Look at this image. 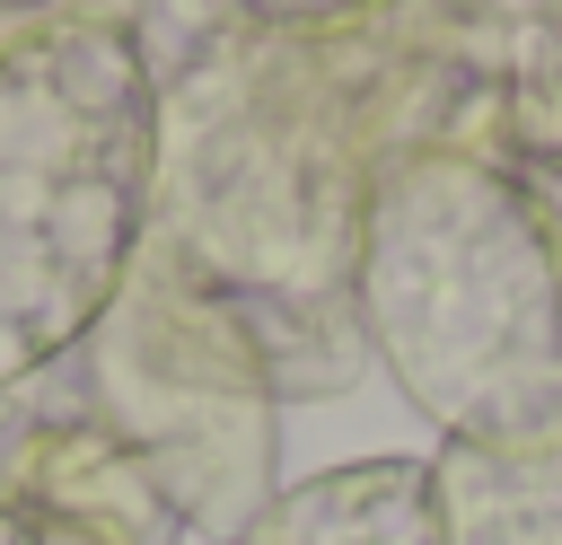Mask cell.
I'll use <instances>...</instances> for the list:
<instances>
[{"mask_svg":"<svg viewBox=\"0 0 562 545\" xmlns=\"http://www.w3.org/2000/svg\"><path fill=\"white\" fill-rule=\"evenodd\" d=\"M439 545H562V422L527 440H439L430 457Z\"/></svg>","mask_w":562,"mask_h":545,"instance_id":"cell-6","label":"cell"},{"mask_svg":"<svg viewBox=\"0 0 562 545\" xmlns=\"http://www.w3.org/2000/svg\"><path fill=\"white\" fill-rule=\"evenodd\" d=\"M351 325L439 440L562 422V237L492 158L413 149L360 193Z\"/></svg>","mask_w":562,"mask_h":545,"instance_id":"cell-1","label":"cell"},{"mask_svg":"<svg viewBox=\"0 0 562 545\" xmlns=\"http://www.w3.org/2000/svg\"><path fill=\"white\" fill-rule=\"evenodd\" d=\"M158 79L132 26L61 9L0 44V387L70 360L158 220Z\"/></svg>","mask_w":562,"mask_h":545,"instance_id":"cell-2","label":"cell"},{"mask_svg":"<svg viewBox=\"0 0 562 545\" xmlns=\"http://www.w3.org/2000/svg\"><path fill=\"white\" fill-rule=\"evenodd\" d=\"M228 545H439L430 457H351V466L272 483V501Z\"/></svg>","mask_w":562,"mask_h":545,"instance_id":"cell-5","label":"cell"},{"mask_svg":"<svg viewBox=\"0 0 562 545\" xmlns=\"http://www.w3.org/2000/svg\"><path fill=\"white\" fill-rule=\"evenodd\" d=\"M105 422L140 448L158 475L176 527L193 545H228L272 501V378L237 316L202 299L167 255L140 246L132 281L97 316V334L70 352Z\"/></svg>","mask_w":562,"mask_h":545,"instance_id":"cell-3","label":"cell"},{"mask_svg":"<svg viewBox=\"0 0 562 545\" xmlns=\"http://www.w3.org/2000/svg\"><path fill=\"white\" fill-rule=\"evenodd\" d=\"M0 545H193L79 360L0 387Z\"/></svg>","mask_w":562,"mask_h":545,"instance_id":"cell-4","label":"cell"}]
</instances>
